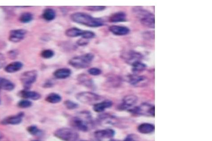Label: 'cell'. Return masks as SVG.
<instances>
[{"label":"cell","instance_id":"1","mask_svg":"<svg viewBox=\"0 0 212 141\" xmlns=\"http://www.w3.org/2000/svg\"><path fill=\"white\" fill-rule=\"evenodd\" d=\"M71 20L75 23L87 27H98L104 26V22L103 19L95 18L86 13L78 12L71 15Z\"/></svg>","mask_w":212,"mask_h":141},{"label":"cell","instance_id":"2","mask_svg":"<svg viewBox=\"0 0 212 141\" xmlns=\"http://www.w3.org/2000/svg\"><path fill=\"white\" fill-rule=\"evenodd\" d=\"M71 124L73 128L83 132L90 130L93 126L92 118L87 112H82L71 120Z\"/></svg>","mask_w":212,"mask_h":141},{"label":"cell","instance_id":"3","mask_svg":"<svg viewBox=\"0 0 212 141\" xmlns=\"http://www.w3.org/2000/svg\"><path fill=\"white\" fill-rule=\"evenodd\" d=\"M133 12L140 22L144 26L154 28L155 26V19L154 14L143 8L136 7Z\"/></svg>","mask_w":212,"mask_h":141},{"label":"cell","instance_id":"4","mask_svg":"<svg viewBox=\"0 0 212 141\" xmlns=\"http://www.w3.org/2000/svg\"><path fill=\"white\" fill-rule=\"evenodd\" d=\"M94 58V54L85 53L73 57L69 61V64L75 69H86L90 66Z\"/></svg>","mask_w":212,"mask_h":141},{"label":"cell","instance_id":"5","mask_svg":"<svg viewBox=\"0 0 212 141\" xmlns=\"http://www.w3.org/2000/svg\"><path fill=\"white\" fill-rule=\"evenodd\" d=\"M56 137L63 141H76L80 135L75 130L69 128H61L54 132Z\"/></svg>","mask_w":212,"mask_h":141},{"label":"cell","instance_id":"6","mask_svg":"<svg viewBox=\"0 0 212 141\" xmlns=\"http://www.w3.org/2000/svg\"><path fill=\"white\" fill-rule=\"evenodd\" d=\"M38 73L35 70H31L24 72L21 75L20 80L24 90H29L31 88L32 84L36 81Z\"/></svg>","mask_w":212,"mask_h":141},{"label":"cell","instance_id":"7","mask_svg":"<svg viewBox=\"0 0 212 141\" xmlns=\"http://www.w3.org/2000/svg\"><path fill=\"white\" fill-rule=\"evenodd\" d=\"M76 97L78 101L86 104H94L101 100V96L91 92H82L77 94Z\"/></svg>","mask_w":212,"mask_h":141},{"label":"cell","instance_id":"8","mask_svg":"<svg viewBox=\"0 0 212 141\" xmlns=\"http://www.w3.org/2000/svg\"><path fill=\"white\" fill-rule=\"evenodd\" d=\"M122 57L128 64L132 65L137 62L141 61L143 56L139 53L133 50H130L123 53Z\"/></svg>","mask_w":212,"mask_h":141},{"label":"cell","instance_id":"9","mask_svg":"<svg viewBox=\"0 0 212 141\" xmlns=\"http://www.w3.org/2000/svg\"><path fill=\"white\" fill-rule=\"evenodd\" d=\"M27 33V30L23 29L11 30L9 33V40L11 42L18 43L24 39Z\"/></svg>","mask_w":212,"mask_h":141},{"label":"cell","instance_id":"10","mask_svg":"<svg viewBox=\"0 0 212 141\" xmlns=\"http://www.w3.org/2000/svg\"><path fill=\"white\" fill-rule=\"evenodd\" d=\"M115 132L112 129H105L97 131L94 132L95 138L99 141L110 139L115 135Z\"/></svg>","mask_w":212,"mask_h":141},{"label":"cell","instance_id":"11","mask_svg":"<svg viewBox=\"0 0 212 141\" xmlns=\"http://www.w3.org/2000/svg\"><path fill=\"white\" fill-rule=\"evenodd\" d=\"M24 116L23 112H20L15 115H12L4 119L1 121V124L2 125H18L20 124L22 121Z\"/></svg>","mask_w":212,"mask_h":141},{"label":"cell","instance_id":"12","mask_svg":"<svg viewBox=\"0 0 212 141\" xmlns=\"http://www.w3.org/2000/svg\"><path fill=\"white\" fill-rule=\"evenodd\" d=\"M128 80L130 84L135 87H142L146 85L148 82L146 77L135 74L129 76Z\"/></svg>","mask_w":212,"mask_h":141},{"label":"cell","instance_id":"13","mask_svg":"<svg viewBox=\"0 0 212 141\" xmlns=\"http://www.w3.org/2000/svg\"><path fill=\"white\" fill-rule=\"evenodd\" d=\"M18 96L27 100L30 99L34 101L39 100L41 97V95L38 92L26 90H22L19 92Z\"/></svg>","mask_w":212,"mask_h":141},{"label":"cell","instance_id":"14","mask_svg":"<svg viewBox=\"0 0 212 141\" xmlns=\"http://www.w3.org/2000/svg\"><path fill=\"white\" fill-rule=\"evenodd\" d=\"M138 98L134 95H128L126 96L123 99V102L121 105L122 109H128L132 107L137 103Z\"/></svg>","mask_w":212,"mask_h":141},{"label":"cell","instance_id":"15","mask_svg":"<svg viewBox=\"0 0 212 141\" xmlns=\"http://www.w3.org/2000/svg\"><path fill=\"white\" fill-rule=\"evenodd\" d=\"M109 30L112 33L117 36H123L129 34V29L125 26L112 25L109 27Z\"/></svg>","mask_w":212,"mask_h":141},{"label":"cell","instance_id":"16","mask_svg":"<svg viewBox=\"0 0 212 141\" xmlns=\"http://www.w3.org/2000/svg\"><path fill=\"white\" fill-rule=\"evenodd\" d=\"M23 67V64L20 61H14L8 64L5 67V71L9 73H14L21 70Z\"/></svg>","mask_w":212,"mask_h":141},{"label":"cell","instance_id":"17","mask_svg":"<svg viewBox=\"0 0 212 141\" xmlns=\"http://www.w3.org/2000/svg\"><path fill=\"white\" fill-rule=\"evenodd\" d=\"M112 105V103L111 101L105 100L94 104L93 109L96 112H101L104 111L106 108L111 107Z\"/></svg>","mask_w":212,"mask_h":141},{"label":"cell","instance_id":"18","mask_svg":"<svg viewBox=\"0 0 212 141\" xmlns=\"http://www.w3.org/2000/svg\"><path fill=\"white\" fill-rule=\"evenodd\" d=\"M53 74L56 79H67L71 76V71L68 68H61L55 71Z\"/></svg>","mask_w":212,"mask_h":141},{"label":"cell","instance_id":"19","mask_svg":"<svg viewBox=\"0 0 212 141\" xmlns=\"http://www.w3.org/2000/svg\"><path fill=\"white\" fill-rule=\"evenodd\" d=\"M15 88V84L6 78L0 77V91L1 90L11 91Z\"/></svg>","mask_w":212,"mask_h":141},{"label":"cell","instance_id":"20","mask_svg":"<svg viewBox=\"0 0 212 141\" xmlns=\"http://www.w3.org/2000/svg\"><path fill=\"white\" fill-rule=\"evenodd\" d=\"M127 20L126 15L123 12H119L112 14L109 18L111 23H120L125 22Z\"/></svg>","mask_w":212,"mask_h":141},{"label":"cell","instance_id":"21","mask_svg":"<svg viewBox=\"0 0 212 141\" xmlns=\"http://www.w3.org/2000/svg\"><path fill=\"white\" fill-rule=\"evenodd\" d=\"M42 17L47 21H51L55 19L56 14L55 11L51 8H46L43 10Z\"/></svg>","mask_w":212,"mask_h":141},{"label":"cell","instance_id":"22","mask_svg":"<svg viewBox=\"0 0 212 141\" xmlns=\"http://www.w3.org/2000/svg\"><path fill=\"white\" fill-rule=\"evenodd\" d=\"M139 132L144 134H148L153 132L155 130L153 125L149 123H144L140 125L138 128Z\"/></svg>","mask_w":212,"mask_h":141},{"label":"cell","instance_id":"23","mask_svg":"<svg viewBox=\"0 0 212 141\" xmlns=\"http://www.w3.org/2000/svg\"><path fill=\"white\" fill-rule=\"evenodd\" d=\"M84 30L77 27H71L66 31L65 34L67 37H75L82 36Z\"/></svg>","mask_w":212,"mask_h":141},{"label":"cell","instance_id":"24","mask_svg":"<svg viewBox=\"0 0 212 141\" xmlns=\"http://www.w3.org/2000/svg\"><path fill=\"white\" fill-rule=\"evenodd\" d=\"M46 101L51 104L59 103L62 100V97L59 94L55 93L49 94L45 98Z\"/></svg>","mask_w":212,"mask_h":141},{"label":"cell","instance_id":"25","mask_svg":"<svg viewBox=\"0 0 212 141\" xmlns=\"http://www.w3.org/2000/svg\"><path fill=\"white\" fill-rule=\"evenodd\" d=\"M33 14L29 12H25L22 13L19 17V20L20 22L23 24H28L33 20Z\"/></svg>","mask_w":212,"mask_h":141},{"label":"cell","instance_id":"26","mask_svg":"<svg viewBox=\"0 0 212 141\" xmlns=\"http://www.w3.org/2000/svg\"><path fill=\"white\" fill-rule=\"evenodd\" d=\"M132 72L134 74H137L141 72L146 69V65L141 61L137 62L132 65Z\"/></svg>","mask_w":212,"mask_h":141},{"label":"cell","instance_id":"27","mask_svg":"<svg viewBox=\"0 0 212 141\" xmlns=\"http://www.w3.org/2000/svg\"><path fill=\"white\" fill-rule=\"evenodd\" d=\"M79 81L82 84L87 87L92 88L93 87V82L91 79H89L86 75H80L79 77Z\"/></svg>","mask_w":212,"mask_h":141},{"label":"cell","instance_id":"28","mask_svg":"<svg viewBox=\"0 0 212 141\" xmlns=\"http://www.w3.org/2000/svg\"><path fill=\"white\" fill-rule=\"evenodd\" d=\"M27 130L32 135L39 136L42 134V131L35 125L30 126L27 128Z\"/></svg>","mask_w":212,"mask_h":141},{"label":"cell","instance_id":"29","mask_svg":"<svg viewBox=\"0 0 212 141\" xmlns=\"http://www.w3.org/2000/svg\"><path fill=\"white\" fill-rule=\"evenodd\" d=\"M40 54L43 58L48 59L54 56L55 53L52 49H46L43 50Z\"/></svg>","mask_w":212,"mask_h":141},{"label":"cell","instance_id":"30","mask_svg":"<svg viewBox=\"0 0 212 141\" xmlns=\"http://www.w3.org/2000/svg\"><path fill=\"white\" fill-rule=\"evenodd\" d=\"M32 104V102L31 101L27 99H24L19 101L18 105L20 108H27L31 107Z\"/></svg>","mask_w":212,"mask_h":141},{"label":"cell","instance_id":"31","mask_svg":"<svg viewBox=\"0 0 212 141\" xmlns=\"http://www.w3.org/2000/svg\"><path fill=\"white\" fill-rule=\"evenodd\" d=\"M95 36H96V34L93 31H91V30H84L81 37L85 39L90 40L94 38Z\"/></svg>","mask_w":212,"mask_h":141},{"label":"cell","instance_id":"32","mask_svg":"<svg viewBox=\"0 0 212 141\" xmlns=\"http://www.w3.org/2000/svg\"><path fill=\"white\" fill-rule=\"evenodd\" d=\"M64 104L67 109L70 110L75 109L78 107V104L77 103L71 100H67L65 101Z\"/></svg>","mask_w":212,"mask_h":141},{"label":"cell","instance_id":"33","mask_svg":"<svg viewBox=\"0 0 212 141\" xmlns=\"http://www.w3.org/2000/svg\"><path fill=\"white\" fill-rule=\"evenodd\" d=\"M85 9L89 11L93 12H99L102 11L106 9V7L104 6H87Z\"/></svg>","mask_w":212,"mask_h":141},{"label":"cell","instance_id":"34","mask_svg":"<svg viewBox=\"0 0 212 141\" xmlns=\"http://www.w3.org/2000/svg\"><path fill=\"white\" fill-rule=\"evenodd\" d=\"M88 72L92 76H97L101 74L102 71L98 68H92L88 70Z\"/></svg>","mask_w":212,"mask_h":141},{"label":"cell","instance_id":"35","mask_svg":"<svg viewBox=\"0 0 212 141\" xmlns=\"http://www.w3.org/2000/svg\"><path fill=\"white\" fill-rule=\"evenodd\" d=\"M7 54L11 59H15L19 55V51L17 49H12L8 52Z\"/></svg>","mask_w":212,"mask_h":141},{"label":"cell","instance_id":"36","mask_svg":"<svg viewBox=\"0 0 212 141\" xmlns=\"http://www.w3.org/2000/svg\"><path fill=\"white\" fill-rule=\"evenodd\" d=\"M89 42V40L85 38H80L77 41V44L79 46H84L87 45Z\"/></svg>","mask_w":212,"mask_h":141},{"label":"cell","instance_id":"37","mask_svg":"<svg viewBox=\"0 0 212 141\" xmlns=\"http://www.w3.org/2000/svg\"><path fill=\"white\" fill-rule=\"evenodd\" d=\"M6 63V58L3 54L0 53V69L3 67Z\"/></svg>","mask_w":212,"mask_h":141},{"label":"cell","instance_id":"38","mask_svg":"<svg viewBox=\"0 0 212 141\" xmlns=\"http://www.w3.org/2000/svg\"><path fill=\"white\" fill-rule=\"evenodd\" d=\"M53 86V83H51V81H47L46 82L45 84H43V87L45 88H49L52 87Z\"/></svg>","mask_w":212,"mask_h":141},{"label":"cell","instance_id":"39","mask_svg":"<svg viewBox=\"0 0 212 141\" xmlns=\"http://www.w3.org/2000/svg\"><path fill=\"white\" fill-rule=\"evenodd\" d=\"M40 141L37 140H32V141Z\"/></svg>","mask_w":212,"mask_h":141},{"label":"cell","instance_id":"40","mask_svg":"<svg viewBox=\"0 0 212 141\" xmlns=\"http://www.w3.org/2000/svg\"><path fill=\"white\" fill-rule=\"evenodd\" d=\"M85 141V140H83V141Z\"/></svg>","mask_w":212,"mask_h":141},{"label":"cell","instance_id":"41","mask_svg":"<svg viewBox=\"0 0 212 141\" xmlns=\"http://www.w3.org/2000/svg\"><path fill=\"white\" fill-rule=\"evenodd\" d=\"M0 103H1V99H0Z\"/></svg>","mask_w":212,"mask_h":141}]
</instances>
